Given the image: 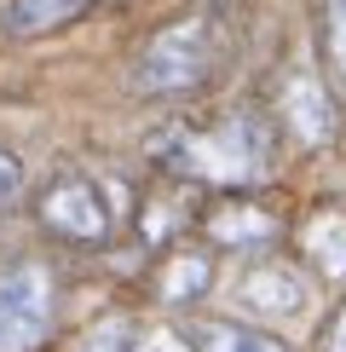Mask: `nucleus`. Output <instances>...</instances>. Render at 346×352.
Returning a JSON list of instances; mask_svg holds the SVG:
<instances>
[{
    "label": "nucleus",
    "instance_id": "nucleus-1",
    "mask_svg": "<svg viewBox=\"0 0 346 352\" xmlns=\"http://www.w3.org/2000/svg\"><path fill=\"white\" fill-rule=\"evenodd\" d=\"M156 162L202 185H254L277 168V139L260 110H231L214 127H173L156 139Z\"/></svg>",
    "mask_w": 346,
    "mask_h": 352
},
{
    "label": "nucleus",
    "instance_id": "nucleus-2",
    "mask_svg": "<svg viewBox=\"0 0 346 352\" xmlns=\"http://www.w3.org/2000/svg\"><path fill=\"white\" fill-rule=\"evenodd\" d=\"M225 64H231V23H225L220 6H202V12L173 18L168 29H156L144 41L127 87L144 93V98H179V93L208 87Z\"/></svg>",
    "mask_w": 346,
    "mask_h": 352
},
{
    "label": "nucleus",
    "instance_id": "nucleus-3",
    "mask_svg": "<svg viewBox=\"0 0 346 352\" xmlns=\"http://www.w3.org/2000/svg\"><path fill=\"white\" fill-rule=\"evenodd\" d=\"M52 329V277L47 266L0 272V352H35Z\"/></svg>",
    "mask_w": 346,
    "mask_h": 352
},
{
    "label": "nucleus",
    "instance_id": "nucleus-4",
    "mask_svg": "<svg viewBox=\"0 0 346 352\" xmlns=\"http://www.w3.org/2000/svg\"><path fill=\"white\" fill-rule=\"evenodd\" d=\"M35 214H41L47 231H58V237H69V243H104L110 237V208H104V197H98V185L81 179V173H58V179L41 190Z\"/></svg>",
    "mask_w": 346,
    "mask_h": 352
},
{
    "label": "nucleus",
    "instance_id": "nucleus-5",
    "mask_svg": "<svg viewBox=\"0 0 346 352\" xmlns=\"http://www.w3.org/2000/svg\"><path fill=\"white\" fill-rule=\"evenodd\" d=\"M277 110H283V122H288V133H295L306 151H317V144H329L335 139V104H329V93H323V81L317 76H288L283 81V98H277Z\"/></svg>",
    "mask_w": 346,
    "mask_h": 352
},
{
    "label": "nucleus",
    "instance_id": "nucleus-6",
    "mask_svg": "<svg viewBox=\"0 0 346 352\" xmlns=\"http://www.w3.org/2000/svg\"><path fill=\"white\" fill-rule=\"evenodd\" d=\"M306 277H300V266H283V260H260V266H249V277H242V306L249 312H266V318H295L306 312Z\"/></svg>",
    "mask_w": 346,
    "mask_h": 352
},
{
    "label": "nucleus",
    "instance_id": "nucleus-7",
    "mask_svg": "<svg viewBox=\"0 0 346 352\" xmlns=\"http://www.w3.org/2000/svg\"><path fill=\"white\" fill-rule=\"evenodd\" d=\"M98 0H0V35L6 41H47L81 23Z\"/></svg>",
    "mask_w": 346,
    "mask_h": 352
},
{
    "label": "nucleus",
    "instance_id": "nucleus-8",
    "mask_svg": "<svg viewBox=\"0 0 346 352\" xmlns=\"http://www.w3.org/2000/svg\"><path fill=\"white\" fill-rule=\"evenodd\" d=\"M185 335L196 352H283L277 335H266L260 324H237V318H196Z\"/></svg>",
    "mask_w": 346,
    "mask_h": 352
},
{
    "label": "nucleus",
    "instance_id": "nucleus-9",
    "mask_svg": "<svg viewBox=\"0 0 346 352\" xmlns=\"http://www.w3.org/2000/svg\"><path fill=\"white\" fill-rule=\"evenodd\" d=\"M208 231H214V243L242 248V243H271V237H277V219L260 214L254 202H249V208H242V202H225V208L208 219Z\"/></svg>",
    "mask_w": 346,
    "mask_h": 352
},
{
    "label": "nucleus",
    "instance_id": "nucleus-10",
    "mask_svg": "<svg viewBox=\"0 0 346 352\" xmlns=\"http://www.w3.org/2000/svg\"><path fill=\"white\" fill-rule=\"evenodd\" d=\"M208 283H214L208 260H202V254H179V260H168V272H162V300L185 306V300H196Z\"/></svg>",
    "mask_w": 346,
    "mask_h": 352
},
{
    "label": "nucleus",
    "instance_id": "nucleus-11",
    "mask_svg": "<svg viewBox=\"0 0 346 352\" xmlns=\"http://www.w3.org/2000/svg\"><path fill=\"white\" fill-rule=\"evenodd\" d=\"M306 254H317L323 272H346V214H317L306 226Z\"/></svg>",
    "mask_w": 346,
    "mask_h": 352
},
{
    "label": "nucleus",
    "instance_id": "nucleus-12",
    "mask_svg": "<svg viewBox=\"0 0 346 352\" xmlns=\"http://www.w3.org/2000/svg\"><path fill=\"white\" fill-rule=\"evenodd\" d=\"M23 185H29L23 179V156L12 151V144H0V214L23 202Z\"/></svg>",
    "mask_w": 346,
    "mask_h": 352
},
{
    "label": "nucleus",
    "instance_id": "nucleus-13",
    "mask_svg": "<svg viewBox=\"0 0 346 352\" xmlns=\"http://www.w3.org/2000/svg\"><path fill=\"white\" fill-rule=\"evenodd\" d=\"M323 23H329V52H335V69L346 76V0H329Z\"/></svg>",
    "mask_w": 346,
    "mask_h": 352
},
{
    "label": "nucleus",
    "instance_id": "nucleus-14",
    "mask_svg": "<svg viewBox=\"0 0 346 352\" xmlns=\"http://www.w3.org/2000/svg\"><path fill=\"white\" fill-rule=\"evenodd\" d=\"M133 352H196V346H191V335L156 329V335H144V341H133Z\"/></svg>",
    "mask_w": 346,
    "mask_h": 352
},
{
    "label": "nucleus",
    "instance_id": "nucleus-15",
    "mask_svg": "<svg viewBox=\"0 0 346 352\" xmlns=\"http://www.w3.org/2000/svg\"><path fill=\"white\" fill-rule=\"evenodd\" d=\"M329 352H346V312H341V324H335V341H329Z\"/></svg>",
    "mask_w": 346,
    "mask_h": 352
}]
</instances>
